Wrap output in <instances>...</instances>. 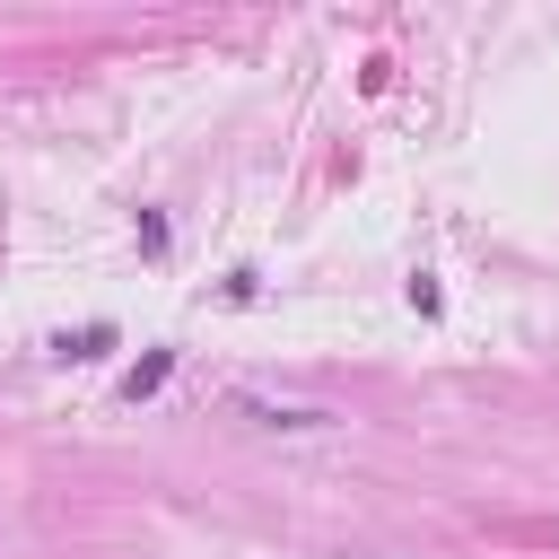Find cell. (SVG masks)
Masks as SVG:
<instances>
[{
  "mask_svg": "<svg viewBox=\"0 0 559 559\" xmlns=\"http://www.w3.org/2000/svg\"><path fill=\"white\" fill-rule=\"evenodd\" d=\"M166 367H175V349H157L148 367H131V376H122V393H131V402H140V393H157V384H166Z\"/></svg>",
  "mask_w": 559,
  "mask_h": 559,
  "instance_id": "cell-2",
  "label": "cell"
},
{
  "mask_svg": "<svg viewBox=\"0 0 559 559\" xmlns=\"http://www.w3.org/2000/svg\"><path fill=\"white\" fill-rule=\"evenodd\" d=\"M236 411H245L253 428H280V437H306V428H332V411H314V402H271V393H236Z\"/></svg>",
  "mask_w": 559,
  "mask_h": 559,
  "instance_id": "cell-1",
  "label": "cell"
}]
</instances>
